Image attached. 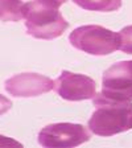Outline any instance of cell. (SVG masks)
<instances>
[{
    "mask_svg": "<svg viewBox=\"0 0 132 148\" xmlns=\"http://www.w3.org/2000/svg\"><path fill=\"white\" fill-rule=\"evenodd\" d=\"M60 4L53 0H31L23 4L21 16L29 36L38 40H53L62 36L69 23L60 12Z\"/></svg>",
    "mask_w": 132,
    "mask_h": 148,
    "instance_id": "6da1fadb",
    "label": "cell"
},
{
    "mask_svg": "<svg viewBox=\"0 0 132 148\" xmlns=\"http://www.w3.org/2000/svg\"><path fill=\"white\" fill-rule=\"evenodd\" d=\"M96 110L89 119V130L98 136H112L132 130V102L105 101L94 97Z\"/></svg>",
    "mask_w": 132,
    "mask_h": 148,
    "instance_id": "7a4b0ae2",
    "label": "cell"
},
{
    "mask_svg": "<svg viewBox=\"0 0 132 148\" xmlns=\"http://www.w3.org/2000/svg\"><path fill=\"white\" fill-rule=\"evenodd\" d=\"M69 42L91 56H108L119 50L120 36L101 25H82L69 36Z\"/></svg>",
    "mask_w": 132,
    "mask_h": 148,
    "instance_id": "3957f363",
    "label": "cell"
},
{
    "mask_svg": "<svg viewBox=\"0 0 132 148\" xmlns=\"http://www.w3.org/2000/svg\"><path fill=\"white\" fill-rule=\"evenodd\" d=\"M95 97L105 101L132 102V71L129 61L116 62L103 73L102 91Z\"/></svg>",
    "mask_w": 132,
    "mask_h": 148,
    "instance_id": "277c9868",
    "label": "cell"
},
{
    "mask_svg": "<svg viewBox=\"0 0 132 148\" xmlns=\"http://www.w3.org/2000/svg\"><path fill=\"white\" fill-rule=\"evenodd\" d=\"M90 130L77 123H53L38 134V143L46 148H71L90 140Z\"/></svg>",
    "mask_w": 132,
    "mask_h": 148,
    "instance_id": "5b68a950",
    "label": "cell"
},
{
    "mask_svg": "<svg viewBox=\"0 0 132 148\" xmlns=\"http://www.w3.org/2000/svg\"><path fill=\"white\" fill-rule=\"evenodd\" d=\"M54 90L65 101H86L95 97L96 83L87 75L62 70L60 77L54 81Z\"/></svg>",
    "mask_w": 132,
    "mask_h": 148,
    "instance_id": "8992f818",
    "label": "cell"
},
{
    "mask_svg": "<svg viewBox=\"0 0 132 148\" xmlns=\"http://www.w3.org/2000/svg\"><path fill=\"white\" fill-rule=\"evenodd\" d=\"M4 86L16 98H32L53 90L54 81L37 73H21L8 78Z\"/></svg>",
    "mask_w": 132,
    "mask_h": 148,
    "instance_id": "52a82bcc",
    "label": "cell"
},
{
    "mask_svg": "<svg viewBox=\"0 0 132 148\" xmlns=\"http://www.w3.org/2000/svg\"><path fill=\"white\" fill-rule=\"evenodd\" d=\"M74 4L95 12H114L122 7V0H73Z\"/></svg>",
    "mask_w": 132,
    "mask_h": 148,
    "instance_id": "ba28073f",
    "label": "cell"
},
{
    "mask_svg": "<svg viewBox=\"0 0 132 148\" xmlns=\"http://www.w3.org/2000/svg\"><path fill=\"white\" fill-rule=\"evenodd\" d=\"M21 0H0V20L1 21H20L21 16Z\"/></svg>",
    "mask_w": 132,
    "mask_h": 148,
    "instance_id": "9c48e42d",
    "label": "cell"
},
{
    "mask_svg": "<svg viewBox=\"0 0 132 148\" xmlns=\"http://www.w3.org/2000/svg\"><path fill=\"white\" fill-rule=\"evenodd\" d=\"M119 36H120L119 50L127 53V54H132V25L124 27L119 32Z\"/></svg>",
    "mask_w": 132,
    "mask_h": 148,
    "instance_id": "30bf717a",
    "label": "cell"
},
{
    "mask_svg": "<svg viewBox=\"0 0 132 148\" xmlns=\"http://www.w3.org/2000/svg\"><path fill=\"white\" fill-rule=\"evenodd\" d=\"M11 107H12V102H11V99H8L7 97H4V95L0 94V115L8 112V111L11 110Z\"/></svg>",
    "mask_w": 132,
    "mask_h": 148,
    "instance_id": "8fae6325",
    "label": "cell"
},
{
    "mask_svg": "<svg viewBox=\"0 0 132 148\" xmlns=\"http://www.w3.org/2000/svg\"><path fill=\"white\" fill-rule=\"evenodd\" d=\"M4 145H5V147L7 145H18V147H21V144L18 142H16V140H13V139L0 135V147H4Z\"/></svg>",
    "mask_w": 132,
    "mask_h": 148,
    "instance_id": "7c38bea8",
    "label": "cell"
},
{
    "mask_svg": "<svg viewBox=\"0 0 132 148\" xmlns=\"http://www.w3.org/2000/svg\"><path fill=\"white\" fill-rule=\"evenodd\" d=\"M53 1H55V3H57V4H60V5H62V4H64V3H66L68 0H53Z\"/></svg>",
    "mask_w": 132,
    "mask_h": 148,
    "instance_id": "4fadbf2b",
    "label": "cell"
},
{
    "mask_svg": "<svg viewBox=\"0 0 132 148\" xmlns=\"http://www.w3.org/2000/svg\"><path fill=\"white\" fill-rule=\"evenodd\" d=\"M129 66H131V71H132V61H129Z\"/></svg>",
    "mask_w": 132,
    "mask_h": 148,
    "instance_id": "5bb4252c",
    "label": "cell"
}]
</instances>
